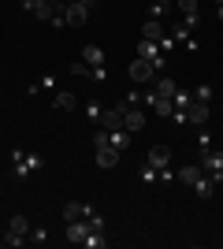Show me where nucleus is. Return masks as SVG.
<instances>
[{
    "label": "nucleus",
    "mask_w": 223,
    "mask_h": 249,
    "mask_svg": "<svg viewBox=\"0 0 223 249\" xmlns=\"http://www.w3.org/2000/svg\"><path fill=\"white\" fill-rule=\"evenodd\" d=\"M193 101H212V86H197V89H193Z\"/></svg>",
    "instance_id": "nucleus-30"
},
{
    "label": "nucleus",
    "mask_w": 223,
    "mask_h": 249,
    "mask_svg": "<svg viewBox=\"0 0 223 249\" xmlns=\"http://www.w3.org/2000/svg\"><path fill=\"white\" fill-rule=\"evenodd\" d=\"M127 74H130V82H138V86H149L153 78H156V67H153L149 60H141V56H138V60H134V63L127 67Z\"/></svg>",
    "instance_id": "nucleus-4"
},
{
    "label": "nucleus",
    "mask_w": 223,
    "mask_h": 249,
    "mask_svg": "<svg viewBox=\"0 0 223 249\" xmlns=\"http://www.w3.org/2000/svg\"><path fill=\"white\" fill-rule=\"evenodd\" d=\"M138 56H141V60H149L156 71L164 67V49H160V41H145V37H141V41H138Z\"/></svg>",
    "instance_id": "nucleus-6"
},
{
    "label": "nucleus",
    "mask_w": 223,
    "mask_h": 249,
    "mask_svg": "<svg viewBox=\"0 0 223 249\" xmlns=\"http://www.w3.org/2000/svg\"><path fill=\"white\" fill-rule=\"evenodd\" d=\"M45 167V156L41 153H22V149H11V175L15 178H30L34 171Z\"/></svg>",
    "instance_id": "nucleus-1"
},
{
    "label": "nucleus",
    "mask_w": 223,
    "mask_h": 249,
    "mask_svg": "<svg viewBox=\"0 0 223 249\" xmlns=\"http://www.w3.org/2000/svg\"><path fill=\"white\" fill-rule=\"evenodd\" d=\"M86 238H89V223H86V219H71V223H67V242H78V246H82Z\"/></svg>",
    "instance_id": "nucleus-10"
},
{
    "label": "nucleus",
    "mask_w": 223,
    "mask_h": 249,
    "mask_svg": "<svg viewBox=\"0 0 223 249\" xmlns=\"http://www.w3.org/2000/svg\"><path fill=\"white\" fill-rule=\"evenodd\" d=\"M60 15H64V22H67V26H74V30H78V26H86V22H89V15H93V11L86 8L82 0H64Z\"/></svg>",
    "instance_id": "nucleus-2"
},
{
    "label": "nucleus",
    "mask_w": 223,
    "mask_h": 249,
    "mask_svg": "<svg viewBox=\"0 0 223 249\" xmlns=\"http://www.w3.org/2000/svg\"><path fill=\"white\" fill-rule=\"evenodd\" d=\"M149 164L156 167V171H160V167H171V149L168 145H153V149H149Z\"/></svg>",
    "instance_id": "nucleus-12"
},
{
    "label": "nucleus",
    "mask_w": 223,
    "mask_h": 249,
    "mask_svg": "<svg viewBox=\"0 0 223 249\" xmlns=\"http://www.w3.org/2000/svg\"><path fill=\"white\" fill-rule=\"evenodd\" d=\"M193 194H197V197H201V201H208V197H212V194H216V182H212V178H208V175H201V178H197V182H193Z\"/></svg>",
    "instance_id": "nucleus-16"
},
{
    "label": "nucleus",
    "mask_w": 223,
    "mask_h": 249,
    "mask_svg": "<svg viewBox=\"0 0 223 249\" xmlns=\"http://www.w3.org/2000/svg\"><path fill=\"white\" fill-rule=\"evenodd\" d=\"M141 182H160V175H156V167H153V164L141 167Z\"/></svg>",
    "instance_id": "nucleus-31"
},
{
    "label": "nucleus",
    "mask_w": 223,
    "mask_h": 249,
    "mask_svg": "<svg viewBox=\"0 0 223 249\" xmlns=\"http://www.w3.org/2000/svg\"><path fill=\"white\" fill-rule=\"evenodd\" d=\"M201 171L212 178V182H223V153H216V149L201 153Z\"/></svg>",
    "instance_id": "nucleus-3"
},
{
    "label": "nucleus",
    "mask_w": 223,
    "mask_h": 249,
    "mask_svg": "<svg viewBox=\"0 0 223 249\" xmlns=\"http://www.w3.org/2000/svg\"><path fill=\"white\" fill-rule=\"evenodd\" d=\"M52 104L60 108V112H74V104H78V97H74L71 89H60V93L52 97Z\"/></svg>",
    "instance_id": "nucleus-17"
},
{
    "label": "nucleus",
    "mask_w": 223,
    "mask_h": 249,
    "mask_svg": "<svg viewBox=\"0 0 223 249\" xmlns=\"http://www.w3.org/2000/svg\"><path fill=\"white\" fill-rule=\"evenodd\" d=\"M156 4H160V8H168V4H175V0H156Z\"/></svg>",
    "instance_id": "nucleus-37"
},
{
    "label": "nucleus",
    "mask_w": 223,
    "mask_h": 249,
    "mask_svg": "<svg viewBox=\"0 0 223 249\" xmlns=\"http://www.w3.org/2000/svg\"><path fill=\"white\" fill-rule=\"evenodd\" d=\"M82 246H86V249H104V246H108V238H104V231H97V234H89V238H86Z\"/></svg>",
    "instance_id": "nucleus-22"
},
{
    "label": "nucleus",
    "mask_w": 223,
    "mask_h": 249,
    "mask_svg": "<svg viewBox=\"0 0 223 249\" xmlns=\"http://www.w3.org/2000/svg\"><path fill=\"white\" fill-rule=\"evenodd\" d=\"M127 142H130V130H112V145L116 149H127Z\"/></svg>",
    "instance_id": "nucleus-28"
},
{
    "label": "nucleus",
    "mask_w": 223,
    "mask_h": 249,
    "mask_svg": "<svg viewBox=\"0 0 223 249\" xmlns=\"http://www.w3.org/2000/svg\"><path fill=\"white\" fill-rule=\"evenodd\" d=\"M156 175H160V182H175V175H171V167H160Z\"/></svg>",
    "instance_id": "nucleus-34"
},
{
    "label": "nucleus",
    "mask_w": 223,
    "mask_h": 249,
    "mask_svg": "<svg viewBox=\"0 0 223 249\" xmlns=\"http://www.w3.org/2000/svg\"><path fill=\"white\" fill-rule=\"evenodd\" d=\"M41 89H56V78H52V74H41Z\"/></svg>",
    "instance_id": "nucleus-35"
},
{
    "label": "nucleus",
    "mask_w": 223,
    "mask_h": 249,
    "mask_svg": "<svg viewBox=\"0 0 223 249\" xmlns=\"http://www.w3.org/2000/svg\"><path fill=\"white\" fill-rule=\"evenodd\" d=\"M86 115H89V123H101V115H104V104L89 101V104H86Z\"/></svg>",
    "instance_id": "nucleus-24"
},
{
    "label": "nucleus",
    "mask_w": 223,
    "mask_h": 249,
    "mask_svg": "<svg viewBox=\"0 0 223 249\" xmlns=\"http://www.w3.org/2000/svg\"><path fill=\"white\" fill-rule=\"evenodd\" d=\"M190 30H193V26H190L186 19H182V22H175V26H171V37H175V45H186V41H193V37H190Z\"/></svg>",
    "instance_id": "nucleus-19"
},
{
    "label": "nucleus",
    "mask_w": 223,
    "mask_h": 249,
    "mask_svg": "<svg viewBox=\"0 0 223 249\" xmlns=\"http://www.w3.org/2000/svg\"><path fill=\"white\" fill-rule=\"evenodd\" d=\"M0 242H4V246H11V249H19V246H22L26 238H22V234H15V231H8V234H4Z\"/></svg>",
    "instance_id": "nucleus-29"
},
{
    "label": "nucleus",
    "mask_w": 223,
    "mask_h": 249,
    "mask_svg": "<svg viewBox=\"0 0 223 249\" xmlns=\"http://www.w3.org/2000/svg\"><path fill=\"white\" fill-rule=\"evenodd\" d=\"M8 231H15V234H22V238H30V219H26V216H11Z\"/></svg>",
    "instance_id": "nucleus-21"
},
{
    "label": "nucleus",
    "mask_w": 223,
    "mask_h": 249,
    "mask_svg": "<svg viewBox=\"0 0 223 249\" xmlns=\"http://www.w3.org/2000/svg\"><path fill=\"white\" fill-rule=\"evenodd\" d=\"M89 212H93V208L82 205V201H67V205H64V223H71V219H86Z\"/></svg>",
    "instance_id": "nucleus-11"
},
{
    "label": "nucleus",
    "mask_w": 223,
    "mask_h": 249,
    "mask_svg": "<svg viewBox=\"0 0 223 249\" xmlns=\"http://www.w3.org/2000/svg\"><path fill=\"white\" fill-rule=\"evenodd\" d=\"M182 112H186V123H197V126H205L208 119H212V108H208L205 101H190Z\"/></svg>",
    "instance_id": "nucleus-7"
},
{
    "label": "nucleus",
    "mask_w": 223,
    "mask_h": 249,
    "mask_svg": "<svg viewBox=\"0 0 223 249\" xmlns=\"http://www.w3.org/2000/svg\"><path fill=\"white\" fill-rule=\"evenodd\" d=\"M175 4H179L182 15H197V11H201V4H197V0H175Z\"/></svg>",
    "instance_id": "nucleus-25"
},
{
    "label": "nucleus",
    "mask_w": 223,
    "mask_h": 249,
    "mask_svg": "<svg viewBox=\"0 0 223 249\" xmlns=\"http://www.w3.org/2000/svg\"><path fill=\"white\" fill-rule=\"evenodd\" d=\"M116 164H119V149L116 145L97 149V167H104V171H108V167H116Z\"/></svg>",
    "instance_id": "nucleus-13"
},
{
    "label": "nucleus",
    "mask_w": 223,
    "mask_h": 249,
    "mask_svg": "<svg viewBox=\"0 0 223 249\" xmlns=\"http://www.w3.org/2000/svg\"><path fill=\"white\" fill-rule=\"evenodd\" d=\"M26 242H30V246H45V242H49V231L45 227H30V238Z\"/></svg>",
    "instance_id": "nucleus-23"
},
{
    "label": "nucleus",
    "mask_w": 223,
    "mask_h": 249,
    "mask_svg": "<svg viewBox=\"0 0 223 249\" xmlns=\"http://www.w3.org/2000/svg\"><path fill=\"white\" fill-rule=\"evenodd\" d=\"M141 37H145V41H164L168 30H164V22H160V19H145V22H141Z\"/></svg>",
    "instance_id": "nucleus-9"
},
{
    "label": "nucleus",
    "mask_w": 223,
    "mask_h": 249,
    "mask_svg": "<svg viewBox=\"0 0 223 249\" xmlns=\"http://www.w3.org/2000/svg\"><path fill=\"white\" fill-rule=\"evenodd\" d=\"M175 89H179V86L171 82V78H153V93L156 97H175Z\"/></svg>",
    "instance_id": "nucleus-20"
},
{
    "label": "nucleus",
    "mask_w": 223,
    "mask_h": 249,
    "mask_svg": "<svg viewBox=\"0 0 223 249\" xmlns=\"http://www.w3.org/2000/svg\"><path fill=\"white\" fill-rule=\"evenodd\" d=\"M104 145H112V130H97L93 134V149H104Z\"/></svg>",
    "instance_id": "nucleus-27"
},
{
    "label": "nucleus",
    "mask_w": 223,
    "mask_h": 249,
    "mask_svg": "<svg viewBox=\"0 0 223 249\" xmlns=\"http://www.w3.org/2000/svg\"><path fill=\"white\" fill-rule=\"evenodd\" d=\"M197 145H201V153H208V149H212V134H208V123L201 126V134H197Z\"/></svg>",
    "instance_id": "nucleus-26"
},
{
    "label": "nucleus",
    "mask_w": 223,
    "mask_h": 249,
    "mask_svg": "<svg viewBox=\"0 0 223 249\" xmlns=\"http://www.w3.org/2000/svg\"><path fill=\"white\" fill-rule=\"evenodd\" d=\"M89 78H93V82H104L108 71H104V67H89Z\"/></svg>",
    "instance_id": "nucleus-33"
},
{
    "label": "nucleus",
    "mask_w": 223,
    "mask_h": 249,
    "mask_svg": "<svg viewBox=\"0 0 223 249\" xmlns=\"http://www.w3.org/2000/svg\"><path fill=\"white\" fill-rule=\"evenodd\" d=\"M82 4H86L89 11H97V8H101V0H82Z\"/></svg>",
    "instance_id": "nucleus-36"
},
{
    "label": "nucleus",
    "mask_w": 223,
    "mask_h": 249,
    "mask_svg": "<svg viewBox=\"0 0 223 249\" xmlns=\"http://www.w3.org/2000/svg\"><path fill=\"white\" fill-rule=\"evenodd\" d=\"M71 74H82V78H89V63H86V60H74V63H71Z\"/></svg>",
    "instance_id": "nucleus-32"
},
{
    "label": "nucleus",
    "mask_w": 223,
    "mask_h": 249,
    "mask_svg": "<svg viewBox=\"0 0 223 249\" xmlns=\"http://www.w3.org/2000/svg\"><path fill=\"white\" fill-rule=\"evenodd\" d=\"M82 60L89 63V67H104V49H101V45H86V49H82Z\"/></svg>",
    "instance_id": "nucleus-14"
},
{
    "label": "nucleus",
    "mask_w": 223,
    "mask_h": 249,
    "mask_svg": "<svg viewBox=\"0 0 223 249\" xmlns=\"http://www.w3.org/2000/svg\"><path fill=\"white\" fill-rule=\"evenodd\" d=\"M156 115H164V119H171V112H175V97H153V104H149Z\"/></svg>",
    "instance_id": "nucleus-15"
},
{
    "label": "nucleus",
    "mask_w": 223,
    "mask_h": 249,
    "mask_svg": "<svg viewBox=\"0 0 223 249\" xmlns=\"http://www.w3.org/2000/svg\"><path fill=\"white\" fill-rule=\"evenodd\" d=\"M201 175H205L201 167H197V164H190V167H182L179 175H175V182H182V186H193V182H197Z\"/></svg>",
    "instance_id": "nucleus-18"
},
{
    "label": "nucleus",
    "mask_w": 223,
    "mask_h": 249,
    "mask_svg": "<svg viewBox=\"0 0 223 249\" xmlns=\"http://www.w3.org/2000/svg\"><path fill=\"white\" fill-rule=\"evenodd\" d=\"M123 130H130V134L145 130V108H130V104H127V119H123Z\"/></svg>",
    "instance_id": "nucleus-8"
},
{
    "label": "nucleus",
    "mask_w": 223,
    "mask_h": 249,
    "mask_svg": "<svg viewBox=\"0 0 223 249\" xmlns=\"http://www.w3.org/2000/svg\"><path fill=\"white\" fill-rule=\"evenodd\" d=\"M123 119H127V101H123V104H112V108H104V115H101L104 130H123Z\"/></svg>",
    "instance_id": "nucleus-5"
}]
</instances>
